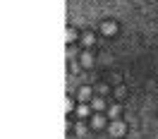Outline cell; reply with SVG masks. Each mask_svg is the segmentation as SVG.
Segmentation results:
<instances>
[{"instance_id":"cell-1","label":"cell","mask_w":158,"mask_h":139,"mask_svg":"<svg viewBox=\"0 0 158 139\" xmlns=\"http://www.w3.org/2000/svg\"><path fill=\"white\" fill-rule=\"evenodd\" d=\"M122 132H125V125H122V122H113L110 134H113V137H118V134H122Z\"/></svg>"},{"instance_id":"cell-2","label":"cell","mask_w":158,"mask_h":139,"mask_svg":"<svg viewBox=\"0 0 158 139\" xmlns=\"http://www.w3.org/2000/svg\"><path fill=\"white\" fill-rule=\"evenodd\" d=\"M94 108L103 110V108H106V101H103V99H96V101H94Z\"/></svg>"},{"instance_id":"cell-3","label":"cell","mask_w":158,"mask_h":139,"mask_svg":"<svg viewBox=\"0 0 158 139\" xmlns=\"http://www.w3.org/2000/svg\"><path fill=\"white\" fill-rule=\"evenodd\" d=\"M89 113V106H79V115H86Z\"/></svg>"}]
</instances>
